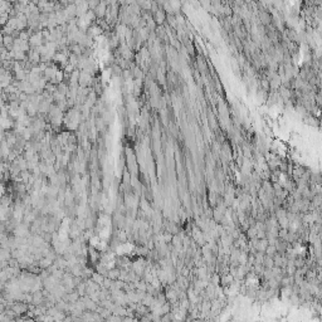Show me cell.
Listing matches in <instances>:
<instances>
[{"instance_id":"obj_1","label":"cell","mask_w":322,"mask_h":322,"mask_svg":"<svg viewBox=\"0 0 322 322\" xmlns=\"http://www.w3.org/2000/svg\"><path fill=\"white\" fill-rule=\"evenodd\" d=\"M3 38H4V37H3L1 31H0V44H1V43H3Z\"/></svg>"}]
</instances>
